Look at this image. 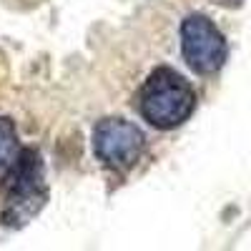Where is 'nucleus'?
<instances>
[{
	"instance_id": "nucleus-1",
	"label": "nucleus",
	"mask_w": 251,
	"mask_h": 251,
	"mask_svg": "<svg viewBox=\"0 0 251 251\" xmlns=\"http://www.w3.org/2000/svg\"><path fill=\"white\" fill-rule=\"evenodd\" d=\"M196 108V93L174 68H156L143 80L138 93V111L153 128L169 131L191 118Z\"/></svg>"
},
{
	"instance_id": "nucleus-2",
	"label": "nucleus",
	"mask_w": 251,
	"mask_h": 251,
	"mask_svg": "<svg viewBox=\"0 0 251 251\" xmlns=\"http://www.w3.org/2000/svg\"><path fill=\"white\" fill-rule=\"evenodd\" d=\"M48 201V186L43 176V161L35 149H23L8 171V194L3 206V224H28Z\"/></svg>"
},
{
	"instance_id": "nucleus-3",
	"label": "nucleus",
	"mask_w": 251,
	"mask_h": 251,
	"mask_svg": "<svg viewBox=\"0 0 251 251\" xmlns=\"http://www.w3.org/2000/svg\"><path fill=\"white\" fill-rule=\"evenodd\" d=\"M181 53L188 68L196 73H216L228 55L226 38L201 13H191L181 23Z\"/></svg>"
},
{
	"instance_id": "nucleus-4",
	"label": "nucleus",
	"mask_w": 251,
	"mask_h": 251,
	"mask_svg": "<svg viewBox=\"0 0 251 251\" xmlns=\"http://www.w3.org/2000/svg\"><path fill=\"white\" fill-rule=\"evenodd\" d=\"M146 149V136L136 123L126 118H103L93 128V151L98 161L116 171L136 166Z\"/></svg>"
},
{
	"instance_id": "nucleus-5",
	"label": "nucleus",
	"mask_w": 251,
	"mask_h": 251,
	"mask_svg": "<svg viewBox=\"0 0 251 251\" xmlns=\"http://www.w3.org/2000/svg\"><path fill=\"white\" fill-rule=\"evenodd\" d=\"M20 141L15 133V123L10 118H0V174H8L10 166L20 156Z\"/></svg>"
}]
</instances>
